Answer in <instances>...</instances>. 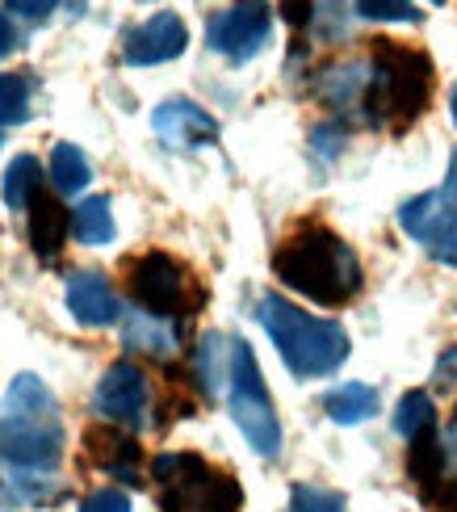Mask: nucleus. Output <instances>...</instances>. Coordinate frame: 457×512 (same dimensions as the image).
I'll use <instances>...</instances> for the list:
<instances>
[{"instance_id": "15", "label": "nucleus", "mask_w": 457, "mask_h": 512, "mask_svg": "<svg viewBox=\"0 0 457 512\" xmlns=\"http://www.w3.org/2000/svg\"><path fill=\"white\" fill-rule=\"evenodd\" d=\"M68 227H72V215L63 210L51 194H38L30 198V244L42 261H55L59 248L68 244Z\"/></svg>"}, {"instance_id": "3", "label": "nucleus", "mask_w": 457, "mask_h": 512, "mask_svg": "<svg viewBox=\"0 0 457 512\" xmlns=\"http://www.w3.org/2000/svg\"><path fill=\"white\" fill-rule=\"evenodd\" d=\"M256 319H260V328L269 332V340L277 345L281 361H286V370L294 378L336 374L348 361V332L336 324V319H319L311 311L286 303L281 294L260 298Z\"/></svg>"}, {"instance_id": "13", "label": "nucleus", "mask_w": 457, "mask_h": 512, "mask_svg": "<svg viewBox=\"0 0 457 512\" xmlns=\"http://www.w3.org/2000/svg\"><path fill=\"white\" fill-rule=\"evenodd\" d=\"M68 311H72V319H80L84 328H105V324H114L122 307H118L114 286L105 282L101 273L84 269L68 282Z\"/></svg>"}, {"instance_id": "16", "label": "nucleus", "mask_w": 457, "mask_h": 512, "mask_svg": "<svg viewBox=\"0 0 457 512\" xmlns=\"http://www.w3.org/2000/svg\"><path fill=\"white\" fill-rule=\"evenodd\" d=\"M126 345L130 349H143L151 357H168L177 349V328L164 324V315H151V311H139V315H126Z\"/></svg>"}, {"instance_id": "12", "label": "nucleus", "mask_w": 457, "mask_h": 512, "mask_svg": "<svg viewBox=\"0 0 457 512\" xmlns=\"http://www.w3.org/2000/svg\"><path fill=\"white\" fill-rule=\"evenodd\" d=\"M151 126H156V135L168 147H202V143H210L214 135H219V122H214L202 105H193L185 97L164 101L156 110V118H151Z\"/></svg>"}, {"instance_id": "9", "label": "nucleus", "mask_w": 457, "mask_h": 512, "mask_svg": "<svg viewBox=\"0 0 457 512\" xmlns=\"http://www.w3.org/2000/svg\"><path fill=\"white\" fill-rule=\"evenodd\" d=\"M269 26H273V13L265 0H239L235 9L210 17L206 42H210V51L227 55L231 63H248L269 42Z\"/></svg>"}, {"instance_id": "27", "label": "nucleus", "mask_w": 457, "mask_h": 512, "mask_svg": "<svg viewBox=\"0 0 457 512\" xmlns=\"http://www.w3.org/2000/svg\"><path fill=\"white\" fill-rule=\"evenodd\" d=\"M80 512H130V496L118 492V487H101V492L84 496Z\"/></svg>"}, {"instance_id": "20", "label": "nucleus", "mask_w": 457, "mask_h": 512, "mask_svg": "<svg viewBox=\"0 0 457 512\" xmlns=\"http://www.w3.org/2000/svg\"><path fill=\"white\" fill-rule=\"evenodd\" d=\"M51 181H55L59 194H80V189L93 181V168H89V160H84L80 147L55 143V152H51Z\"/></svg>"}, {"instance_id": "14", "label": "nucleus", "mask_w": 457, "mask_h": 512, "mask_svg": "<svg viewBox=\"0 0 457 512\" xmlns=\"http://www.w3.org/2000/svg\"><path fill=\"white\" fill-rule=\"evenodd\" d=\"M84 450L89 458L101 466L105 475H118L122 483L139 487V462H143V450L126 433L118 429H105V424H93L89 433H84Z\"/></svg>"}, {"instance_id": "18", "label": "nucleus", "mask_w": 457, "mask_h": 512, "mask_svg": "<svg viewBox=\"0 0 457 512\" xmlns=\"http://www.w3.org/2000/svg\"><path fill=\"white\" fill-rule=\"evenodd\" d=\"M76 240L89 244V248H101L114 240V210H110V198H84L76 206Z\"/></svg>"}, {"instance_id": "26", "label": "nucleus", "mask_w": 457, "mask_h": 512, "mask_svg": "<svg viewBox=\"0 0 457 512\" xmlns=\"http://www.w3.org/2000/svg\"><path fill=\"white\" fill-rule=\"evenodd\" d=\"M357 9L374 21H420L411 0H357Z\"/></svg>"}, {"instance_id": "28", "label": "nucleus", "mask_w": 457, "mask_h": 512, "mask_svg": "<svg viewBox=\"0 0 457 512\" xmlns=\"http://www.w3.org/2000/svg\"><path fill=\"white\" fill-rule=\"evenodd\" d=\"M277 9H281V17H286L294 30H302L315 17V0H277Z\"/></svg>"}, {"instance_id": "7", "label": "nucleus", "mask_w": 457, "mask_h": 512, "mask_svg": "<svg viewBox=\"0 0 457 512\" xmlns=\"http://www.w3.org/2000/svg\"><path fill=\"white\" fill-rule=\"evenodd\" d=\"M126 286L135 294V303L151 315H172V311L193 315V307L202 303V290H189L185 269L168 252H143L139 261H130Z\"/></svg>"}, {"instance_id": "32", "label": "nucleus", "mask_w": 457, "mask_h": 512, "mask_svg": "<svg viewBox=\"0 0 457 512\" xmlns=\"http://www.w3.org/2000/svg\"><path fill=\"white\" fill-rule=\"evenodd\" d=\"M449 110H453V122H457V89H453V97H449Z\"/></svg>"}, {"instance_id": "23", "label": "nucleus", "mask_w": 457, "mask_h": 512, "mask_svg": "<svg viewBox=\"0 0 457 512\" xmlns=\"http://www.w3.org/2000/svg\"><path fill=\"white\" fill-rule=\"evenodd\" d=\"M38 194V160L34 156H17L5 168V185H0V198H5L9 210L30 206V198Z\"/></svg>"}, {"instance_id": "6", "label": "nucleus", "mask_w": 457, "mask_h": 512, "mask_svg": "<svg viewBox=\"0 0 457 512\" xmlns=\"http://www.w3.org/2000/svg\"><path fill=\"white\" fill-rule=\"evenodd\" d=\"M227 391H231V416L239 424V433L248 437V445L260 458H273L281 450V424H277L265 378H260L256 353L244 345V340H235L231 345V382H227Z\"/></svg>"}, {"instance_id": "5", "label": "nucleus", "mask_w": 457, "mask_h": 512, "mask_svg": "<svg viewBox=\"0 0 457 512\" xmlns=\"http://www.w3.org/2000/svg\"><path fill=\"white\" fill-rule=\"evenodd\" d=\"M151 471L164 483V512H239L244 492L223 471H210L198 454H160Z\"/></svg>"}, {"instance_id": "29", "label": "nucleus", "mask_w": 457, "mask_h": 512, "mask_svg": "<svg viewBox=\"0 0 457 512\" xmlns=\"http://www.w3.org/2000/svg\"><path fill=\"white\" fill-rule=\"evenodd\" d=\"M5 5L21 17H47L55 9V0H5Z\"/></svg>"}, {"instance_id": "21", "label": "nucleus", "mask_w": 457, "mask_h": 512, "mask_svg": "<svg viewBox=\"0 0 457 512\" xmlns=\"http://www.w3.org/2000/svg\"><path fill=\"white\" fill-rule=\"evenodd\" d=\"M198 378H202L206 395H219L231 382V345L219 332H210L202 340V349H198Z\"/></svg>"}, {"instance_id": "17", "label": "nucleus", "mask_w": 457, "mask_h": 512, "mask_svg": "<svg viewBox=\"0 0 457 512\" xmlns=\"http://www.w3.org/2000/svg\"><path fill=\"white\" fill-rule=\"evenodd\" d=\"M323 408H328V416L336 424H361V420H369L378 412V391L365 387V382H344V387L328 391Z\"/></svg>"}, {"instance_id": "10", "label": "nucleus", "mask_w": 457, "mask_h": 512, "mask_svg": "<svg viewBox=\"0 0 457 512\" xmlns=\"http://www.w3.org/2000/svg\"><path fill=\"white\" fill-rule=\"evenodd\" d=\"M147 378L139 366L130 361H114L110 370L101 374L97 382V395H93V408L114 420V424H130V429H143L147 424Z\"/></svg>"}, {"instance_id": "25", "label": "nucleus", "mask_w": 457, "mask_h": 512, "mask_svg": "<svg viewBox=\"0 0 457 512\" xmlns=\"http://www.w3.org/2000/svg\"><path fill=\"white\" fill-rule=\"evenodd\" d=\"M286 512H344V496L328 492V487H311V483H298L290 492V508Z\"/></svg>"}, {"instance_id": "31", "label": "nucleus", "mask_w": 457, "mask_h": 512, "mask_svg": "<svg viewBox=\"0 0 457 512\" xmlns=\"http://www.w3.org/2000/svg\"><path fill=\"white\" fill-rule=\"evenodd\" d=\"M449 194H457V152H453V160H449Z\"/></svg>"}, {"instance_id": "22", "label": "nucleus", "mask_w": 457, "mask_h": 512, "mask_svg": "<svg viewBox=\"0 0 457 512\" xmlns=\"http://www.w3.org/2000/svg\"><path fill=\"white\" fill-rule=\"evenodd\" d=\"M432 424H437V408H432V399L424 391H407L399 399V412H395V433L416 441L424 433H432Z\"/></svg>"}, {"instance_id": "8", "label": "nucleus", "mask_w": 457, "mask_h": 512, "mask_svg": "<svg viewBox=\"0 0 457 512\" xmlns=\"http://www.w3.org/2000/svg\"><path fill=\"white\" fill-rule=\"evenodd\" d=\"M399 223L411 240L428 248V256H437L441 265H457V202L449 198V189L411 198L399 210Z\"/></svg>"}, {"instance_id": "2", "label": "nucleus", "mask_w": 457, "mask_h": 512, "mask_svg": "<svg viewBox=\"0 0 457 512\" xmlns=\"http://www.w3.org/2000/svg\"><path fill=\"white\" fill-rule=\"evenodd\" d=\"M0 412V462L21 471H55L63 458V420L47 382L17 374Z\"/></svg>"}, {"instance_id": "24", "label": "nucleus", "mask_w": 457, "mask_h": 512, "mask_svg": "<svg viewBox=\"0 0 457 512\" xmlns=\"http://www.w3.org/2000/svg\"><path fill=\"white\" fill-rule=\"evenodd\" d=\"M30 118V80L26 76H0V135L5 126Z\"/></svg>"}, {"instance_id": "19", "label": "nucleus", "mask_w": 457, "mask_h": 512, "mask_svg": "<svg viewBox=\"0 0 457 512\" xmlns=\"http://www.w3.org/2000/svg\"><path fill=\"white\" fill-rule=\"evenodd\" d=\"M407 475L416 479L424 492H432V487L441 483L445 475V445L437 441V433H424L411 441V454H407Z\"/></svg>"}, {"instance_id": "1", "label": "nucleus", "mask_w": 457, "mask_h": 512, "mask_svg": "<svg viewBox=\"0 0 457 512\" xmlns=\"http://www.w3.org/2000/svg\"><path fill=\"white\" fill-rule=\"evenodd\" d=\"M273 273L290 290L315 298L319 307H340L361 290V261L336 231L302 227L277 248Z\"/></svg>"}, {"instance_id": "30", "label": "nucleus", "mask_w": 457, "mask_h": 512, "mask_svg": "<svg viewBox=\"0 0 457 512\" xmlns=\"http://www.w3.org/2000/svg\"><path fill=\"white\" fill-rule=\"evenodd\" d=\"M13 42H17V30H13V21L0 13V55H9L13 51Z\"/></svg>"}, {"instance_id": "4", "label": "nucleus", "mask_w": 457, "mask_h": 512, "mask_svg": "<svg viewBox=\"0 0 457 512\" xmlns=\"http://www.w3.org/2000/svg\"><path fill=\"white\" fill-rule=\"evenodd\" d=\"M432 97V63L428 55L399 47L390 38L374 42V76H369L365 105L374 110V118H390L395 131H403L407 122H416L424 114V105Z\"/></svg>"}, {"instance_id": "11", "label": "nucleus", "mask_w": 457, "mask_h": 512, "mask_svg": "<svg viewBox=\"0 0 457 512\" xmlns=\"http://www.w3.org/2000/svg\"><path fill=\"white\" fill-rule=\"evenodd\" d=\"M189 47V30L177 13H156L151 21H143L139 30L126 34L122 59L130 68H151V63H168Z\"/></svg>"}, {"instance_id": "33", "label": "nucleus", "mask_w": 457, "mask_h": 512, "mask_svg": "<svg viewBox=\"0 0 457 512\" xmlns=\"http://www.w3.org/2000/svg\"><path fill=\"white\" fill-rule=\"evenodd\" d=\"M432 5H445V0H432Z\"/></svg>"}]
</instances>
